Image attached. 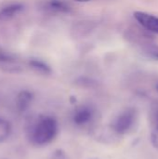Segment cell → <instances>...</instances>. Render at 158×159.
<instances>
[{
    "label": "cell",
    "mask_w": 158,
    "mask_h": 159,
    "mask_svg": "<svg viewBox=\"0 0 158 159\" xmlns=\"http://www.w3.org/2000/svg\"><path fill=\"white\" fill-rule=\"evenodd\" d=\"M151 142L153 146L158 150V126L153 130L151 134Z\"/></svg>",
    "instance_id": "13"
},
{
    "label": "cell",
    "mask_w": 158,
    "mask_h": 159,
    "mask_svg": "<svg viewBox=\"0 0 158 159\" xmlns=\"http://www.w3.org/2000/svg\"><path fill=\"white\" fill-rule=\"evenodd\" d=\"M11 130L12 129H11L10 123L7 119L0 117V143H4L5 141L8 139L11 133Z\"/></svg>",
    "instance_id": "9"
},
{
    "label": "cell",
    "mask_w": 158,
    "mask_h": 159,
    "mask_svg": "<svg viewBox=\"0 0 158 159\" xmlns=\"http://www.w3.org/2000/svg\"><path fill=\"white\" fill-rule=\"evenodd\" d=\"M156 90H157V91H158V84H157V85H156Z\"/></svg>",
    "instance_id": "16"
},
{
    "label": "cell",
    "mask_w": 158,
    "mask_h": 159,
    "mask_svg": "<svg viewBox=\"0 0 158 159\" xmlns=\"http://www.w3.org/2000/svg\"><path fill=\"white\" fill-rule=\"evenodd\" d=\"M23 9V5L20 3H12L4 7L0 10V20H9L19 14Z\"/></svg>",
    "instance_id": "6"
},
{
    "label": "cell",
    "mask_w": 158,
    "mask_h": 159,
    "mask_svg": "<svg viewBox=\"0 0 158 159\" xmlns=\"http://www.w3.org/2000/svg\"><path fill=\"white\" fill-rule=\"evenodd\" d=\"M94 116L93 109L90 106H80L73 115V121L76 126H85L88 124Z\"/></svg>",
    "instance_id": "4"
},
{
    "label": "cell",
    "mask_w": 158,
    "mask_h": 159,
    "mask_svg": "<svg viewBox=\"0 0 158 159\" xmlns=\"http://www.w3.org/2000/svg\"><path fill=\"white\" fill-rule=\"evenodd\" d=\"M138 118V112L134 108H127L122 111L113 121L111 125L112 130L118 134L124 135L129 132L135 126Z\"/></svg>",
    "instance_id": "2"
},
{
    "label": "cell",
    "mask_w": 158,
    "mask_h": 159,
    "mask_svg": "<svg viewBox=\"0 0 158 159\" xmlns=\"http://www.w3.org/2000/svg\"><path fill=\"white\" fill-rule=\"evenodd\" d=\"M157 122H158V114H157Z\"/></svg>",
    "instance_id": "17"
},
{
    "label": "cell",
    "mask_w": 158,
    "mask_h": 159,
    "mask_svg": "<svg viewBox=\"0 0 158 159\" xmlns=\"http://www.w3.org/2000/svg\"><path fill=\"white\" fill-rule=\"evenodd\" d=\"M58 121L50 116H39L28 124L26 130L28 140L35 146L49 144L58 135Z\"/></svg>",
    "instance_id": "1"
},
{
    "label": "cell",
    "mask_w": 158,
    "mask_h": 159,
    "mask_svg": "<svg viewBox=\"0 0 158 159\" xmlns=\"http://www.w3.org/2000/svg\"><path fill=\"white\" fill-rule=\"evenodd\" d=\"M49 159H69L68 155L62 149H56L50 156Z\"/></svg>",
    "instance_id": "12"
},
{
    "label": "cell",
    "mask_w": 158,
    "mask_h": 159,
    "mask_svg": "<svg viewBox=\"0 0 158 159\" xmlns=\"http://www.w3.org/2000/svg\"><path fill=\"white\" fill-rule=\"evenodd\" d=\"M0 61L2 62H10L12 61V59L9 55L6 54L5 52H3L1 49H0Z\"/></svg>",
    "instance_id": "14"
},
{
    "label": "cell",
    "mask_w": 158,
    "mask_h": 159,
    "mask_svg": "<svg viewBox=\"0 0 158 159\" xmlns=\"http://www.w3.org/2000/svg\"><path fill=\"white\" fill-rule=\"evenodd\" d=\"M34 100V94L32 91L23 89L19 92L16 99V106L20 112H25L29 109Z\"/></svg>",
    "instance_id": "5"
},
{
    "label": "cell",
    "mask_w": 158,
    "mask_h": 159,
    "mask_svg": "<svg viewBox=\"0 0 158 159\" xmlns=\"http://www.w3.org/2000/svg\"><path fill=\"white\" fill-rule=\"evenodd\" d=\"M76 84H78L80 87H84V88H92L96 85V81H94L91 78H88V77H80L79 79H77Z\"/></svg>",
    "instance_id": "11"
},
{
    "label": "cell",
    "mask_w": 158,
    "mask_h": 159,
    "mask_svg": "<svg viewBox=\"0 0 158 159\" xmlns=\"http://www.w3.org/2000/svg\"><path fill=\"white\" fill-rule=\"evenodd\" d=\"M133 17L144 30L158 34L157 16L143 11H135L133 13Z\"/></svg>",
    "instance_id": "3"
},
{
    "label": "cell",
    "mask_w": 158,
    "mask_h": 159,
    "mask_svg": "<svg viewBox=\"0 0 158 159\" xmlns=\"http://www.w3.org/2000/svg\"><path fill=\"white\" fill-rule=\"evenodd\" d=\"M46 7L55 13H68L71 11V6L63 0H49L47 2Z\"/></svg>",
    "instance_id": "7"
},
{
    "label": "cell",
    "mask_w": 158,
    "mask_h": 159,
    "mask_svg": "<svg viewBox=\"0 0 158 159\" xmlns=\"http://www.w3.org/2000/svg\"><path fill=\"white\" fill-rule=\"evenodd\" d=\"M143 53L150 59L158 61V45L146 44L143 48Z\"/></svg>",
    "instance_id": "10"
},
{
    "label": "cell",
    "mask_w": 158,
    "mask_h": 159,
    "mask_svg": "<svg viewBox=\"0 0 158 159\" xmlns=\"http://www.w3.org/2000/svg\"><path fill=\"white\" fill-rule=\"evenodd\" d=\"M29 64H30V66L34 71H36L39 74H42V75H49L51 73L50 67L45 61H43L36 60V59H33V60L30 61Z\"/></svg>",
    "instance_id": "8"
},
{
    "label": "cell",
    "mask_w": 158,
    "mask_h": 159,
    "mask_svg": "<svg viewBox=\"0 0 158 159\" xmlns=\"http://www.w3.org/2000/svg\"><path fill=\"white\" fill-rule=\"evenodd\" d=\"M74 1H76V2H88L90 0H74Z\"/></svg>",
    "instance_id": "15"
}]
</instances>
